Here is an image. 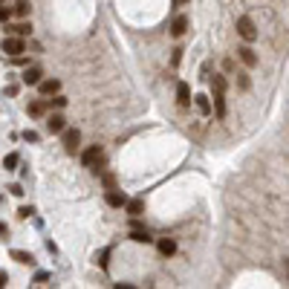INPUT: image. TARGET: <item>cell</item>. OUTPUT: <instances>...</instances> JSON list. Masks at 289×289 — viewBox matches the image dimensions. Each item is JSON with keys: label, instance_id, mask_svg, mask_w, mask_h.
<instances>
[{"label": "cell", "instance_id": "cb8c5ba5", "mask_svg": "<svg viewBox=\"0 0 289 289\" xmlns=\"http://www.w3.org/2000/svg\"><path fill=\"white\" fill-rule=\"evenodd\" d=\"M3 165H6V171H12V168L18 165V154H9V156H6V162H3Z\"/></svg>", "mask_w": 289, "mask_h": 289}, {"label": "cell", "instance_id": "9c48e42d", "mask_svg": "<svg viewBox=\"0 0 289 289\" xmlns=\"http://www.w3.org/2000/svg\"><path fill=\"white\" fill-rule=\"evenodd\" d=\"M64 127H67V119H64L61 113H52V116L46 119V130H49V133H61Z\"/></svg>", "mask_w": 289, "mask_h": 289}, {"label": "cell", "instance_id": "277c9868", "mask_svg": "<svg viewBox=\"0 0 289 289\" xmlns=\"http://www.w3.org/2000/svg\"><path fill=\"white\" fill-rule=\"evenodd\" d=\"M61 142H64V151H67V154H75L78 144H81V133H78L75 127H64L61 130Z\"/></svg>", "mask_w": 289, "mask_h": 289}, {"label": "cell", "instance_id": "7c38bea8", "mask_svg": "<svg viewBox=\"0 0 289 289\" xmlns=\"http://www.w3.org/2000/svg\"><path fill=\"white\" fill-rule=\"evenodd\" d=\"M104 199H107V206H113V208H122L127 203V197L119 188H107V197H104Z\"/></svg>", "mask_w": 289, "mask_h": 289}, {"label": "cell", "instance_id": "4dcf8cb0", "mask_svg": "<svg viewBox=\"0 0 289 289\" xmlns=\"http://www.w3.org/2000/svg\"><path fill=\"white\" fill-rule=\"evenodd\" d=\"M0 3H3V0H0Z\"/></svg>", "mask_w": 289, "mask_h": 289}, {"label": "cell", "instance_id": "d4e9b609", "mask_svg": "<svg viewBox=\"0 0 289 289\" xmlns=\"http://www.w3.org/2000/svg\"><path fill=\"white\" fill-rule=\"evenodd\" d=\"M32 214H35V208H32V206H23L18 211V217H23V220H26V217H32Z\"/></svg>", "mask_w": 289, "mask_h": 289}, {"label": "cell", "instance_id": "8992f818", "mask_svg": "<svg viewBox=\"0 0 289 289\" xmlns=\"http://www.w3.org/2000/svg\"><path fill=\"white\" fill-rule=\"evenodd\" d=\"M6 32H9V35L26 38V35H32V23H29V20H20V23H6Z\"/></svg>", "mask_w": 289, "mask_h": 289}, {"label": "cell", "instance_id": "44dd1931", "mask_svg": "<svg viewBox=\"0 0 289 289\" xmlns=\"http://www.w3.org/2000/svg\"><path fill=\"white\" fill-rule=\"evenodd\" d=\"M46 101H49V107H58V110H61V107H67V99H64L61 93H55V96H49Z\"/></svg>", "mask_w": 289, "mask_h": 289}, {"label": "cell", "instance_id": "ba28073f", "mask_svg": "<svg viewBox=\"0 0 289 289\" xmlns=\"http://www.w3.org/2000/svg\"><path fill=\"white\" fill-rule=\"evenodd\" d=\"M188 23H191V20L185 18V15H177V18H174V23H171V35L174 38H182L185 32H188Z\"/></svg>", "mask_w": 289, "mask_h": 289}, {"label": "cell", "instance_id": "2e32d148", "mask_svg": "<svg viewBox=\"0 0 289 289\" xmlns=\"http://www.w3.org/2000/svg\"><path fill=\"white\" fill-rule=\"evenodd\" d=\"M125 208H127V214H130V217H142V211H144V199H127Z\"/></svg>", "mask_w": 289, "mask_h": 289}, {"label": "cell", "instance_id": "5b68a950", "mask_svg": "<svg viewBox=\"0 0 289 289\" xmlns=\"http://www.w3.org/2000/svg\"><path fill=\"white\" fill-rule=\"evenodd\" d=\"M38 90H41L44 99H49V96H55V93H61V81H58V78H41Z\"/></svg>", "mask_w": 289, "mask_h": 289}, {"label": "cell", "instance_id": "ffe728a7", "mask_svg": "<svg viewBox=\"0 0 289 289\" xmlns=\"http://www.w3.org/2000/svg\"><path fill=\"white\" fill-rule=\"evenodd\" d=\"M12 261H18V263H29V266H32V263H35V257H32L29 252H20V249H15V252H12Z\"/></svg>", "mask_w": 289, "mask_h": 289}, {"label": "cell", "instance_id": "4fadbf2b", "mask_svg": "<svg viewBox=\"0 0 289 289\" xmlns=\"http://www.w3.org/2000/svg\"><path fill=\"white\" fill-rule=\"evenodd\" d=\"M41 75H44V72H41V67H26V70H23V75H20V78H23V84H41Z\"/></svg>", "mask_w": 289, "mask_h": 289}, {"label": "cell", "instance_id": "30bf717a", "mask_svg": "<svg viewBox=\"0 0 289 289\" xmlns=\"http://www.w3.org/2000/svg\"><path fill=\"white\" fill-rule=\"evenodd\" d=\"M29 116H35V119H41V116H46V110H49V101L46 99H38V101H29Z\"/></svg>", "mask_w": 289, "mask_h": 289}, {"label": "cell", "instance_id": "9a60e30c", "mask_svg": "<svg viewBox=\"0 0 289 289\" xmlns=\"http://www.w3.org/2000/svg\"><path fill=\"white\" fill-rule=\"evenodd\" d=\"M156 249H159V254H165V257H171V254L177 252V240H171V237H162V240L156 243Z\"/></svg>", "mask_w": 289, "mask_h": 289}, {"label": "cell", "instance_id": "3957f363", "mask_svg": "<svg viewBox=\"0 0 289 289\" xmlns=\"http://www.w3.org/2000/svg\"><path fill=\"white\" fill-rule=\"evenodd\" d=\"M237 35L243 38L246 44H252L254 38H257V26H254V20L249 15H240L237 18Z\"/></svg>", "mask_w": 289, "mask_h": 289}, {"label": "cell", "instance_id": "7a4b0ae2", "mask_svg": "<svg viewBox=\"0 0 289 289\" xmlns=\"http://www.w3.org/2000/svg\"><path fill=\"white\" fill-rule=\"evenodd\" d=\"M3 52L9 55V58H18V55L26 52V41L20 35H6L3 38Z\"/></svg>", "mask_w": 289, "mask_h": 289}, {"label": "cell", "instance_id": "7402d4cb", "mask_svg": "<svg viewBox=\"0 0 289 289\" xmlns=\"http://www.w3.org/2000/svg\"><path fill=\"white\" fill-rule=\"evenodd\" d=\"M237 87H240V90H249V75H246V72H237Z\"/></svg>", "mask_w": 289, "mask_h": 289}, {"label": "cell", "instance_id": "4316f807", "mask_svg": "<svg viewBox=\"0 0 289 289\" xmlns=\"http://www.w3.org/2000/svg\"><path fill=\"white\" fill-rule=\"evenodd\" d=\"M6 283H9V275H6V272H3V269H0V289H3V286H6Z\"/></svg>", "mask_w": 289, "mask_h": 289}, {"label": "cell", "instance_id": "83f0119b", "mask_svg": "<svg viewBox=\"0 0 289 289\" xmlns=\"http://www.w3.org/2000/svg\"><path fill=\"white\" fill-rule=\"evenodd\" d=\"M180 61H182V49H174V67H177Z\"/></svg>", "mask_w": 289, "mask_h": 289}, {"label": "cell", "instance_id": "603a6c76", "mask_svg": "<svg viewBox=\"0 0 289 289\" xmlns=\"http://www.w3.org/2000/svg\"><path fill=\"white\" fill-rule=\"evenodd\" d=\"M12 15H15V12H12L9 6H0V23H9Z\"/></svg>", "mask_w": 289, "mask_h": 289}, {"label": "cell", "instance_id": "e0dca14e", "mask_svg": "<svg viewBox=\"0 0 289 289\" xmlns=\"http://www.w3.org/2000/svg\"><path fill=\"white\" fill-rule=\"evenodd\" d=\"M12 12H15L18 18H29V12H32V6H29V0H18V3L12 6Z\"/></svg>", "mask_w": 289, "mask_h": 289}, {"label": "cell", "instance_id": "f1b7e54d", "mask_svg": "<svg viewBox=\"0 0 289 289\" xmlns=\"http://www.w3.org/2000/svg\"><path fill=\"white\" fill-rule=\"evenodd\" d=\"M6 235H9V226H6V223L0 220V237H6Z\"/></svg>", "mask_w": 289, "mask_h": 289}, {"label": "cell", "instance_id": "52a82bcc", "mask_svg": "<svg viewBox=\"0 0 289 289\" xmlns=\"http://www.w3.org/2000/svg\"><path fill=\"white\" fill-rule=\"evenodd\" d=\"M214 90V113L217 119H226V90H217V87H211Z\"/></svg>", "mask_w": 289, "mask_h": 289}, {"label": "cell", "instance_id": "484cf974", "mask_svg": "<svg viewBox=\"0 0 289 289\" xmlns=\"http://www.w3.org/2000/svg\"><path fill=\"white\" fill-rule=\"evenodd\" d=\"M23 139H26V142H38V133L35 130H23Z\"/></svg>", "mask_w": 289, "mask_h": 289}, {"label": "cell", "instance_id": "d6986e66", "mask_svg": "<svg viewBox=\"0 0 289 289\" xmlns=\"http://www.w3.org/2000/svg\"><path fill=\"white\" fill-rule=\"evenodd\" d=\"M194 104H197V110L203 113V116L211 113V101H208V96H194Z\"/></svg>", "mask_w": 289, "mask_h": 289}, {"label": "cell", "instance_id": "8fae6325", "mask_svg": "<svg viewBox=\"0 0 289 289\" xmlns=\"http://www.w3.org/2000/svg\"><path fill=\"white\" fill-rule=\"evenodd\" d=\"M177 104H180V107H188L191 104V87L185 81L177 84Z\"/></svg>", "mask_w": 289, "mask_h": 289}, {"label": "cell", "instance_id": "f546056e", "mask_svg": "<svg viewBox=\"0 0 289 289\" xmlns=\"http://www.w3.org/2000/svg\"><path fill=\"white\" fill-rule=\"evenodd\" d=\"M174 3H177V6H185V3H188V0H174Z\"/></svg>", "mask_w": 289, "mask_h": 289}, {"label": "cell", "instance_id": "ac0fdd59", "mask_svg": "<svg viewBox=\"0 0 289 289\" xmlns=\"http://www.w3.org/2000/svg\"><path fill=\"white\" fill-rule=\"evenodd\" d=\"M130 240H133V243H144V246H148V243H151V235H148L144 228H139V226H136L133 232H130Z\"/></svg>", "mask_w": 289, "mask_h": 289}, {"label": "cell", "instance_id": "6da1fadb", "mask_svg": "<svg viewBox=\"0 0 289 289\" xmlns=\"http://www.w3.org/2000/svg\"><path fill=\"white\" fill-rule=\"evenodd\" d=\"M101 162H104V151H101L99 144H90V148L81 154V165H84V168H90V171H96V174L101 171V168H99Z\"/></svg>", "mask_w": 289, "mask_h": 289}, {"label": "cell", "instance_id": "5bb4252c", "mask_svg": "<svg viewBox=\"0 0 289 289\" xmlns=\"http://www.w3.org/2000/svg\"><path fill=\"white\" fill-rule=\"evenodd\" d=\"M237 55H240V61H243L246 67H257V55H254L252 46H240V49H237Z\"/></svg>", "mask_w": 289, "mask_h": 289}]
</instances>
